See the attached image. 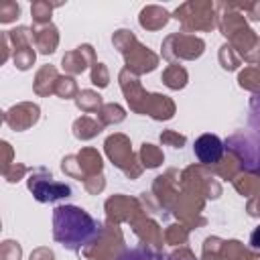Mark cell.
<instances>
[{
    "label": "cell",
    "instance_id": "6da1fadb",
    "mask_svg": "<svg viewBox=\"0 0 260 260\" xmlns=\"http://www.w3.org/2000/svg\"><path fill=\"white\" fill-rule=\"evenodd\" d=\"M98 232L93 219L77 207L55 209V238L69 248H77L91 240Z\"/></svg>",
    "mask_w": 260,
    "mask_h": 260
},
{
    "label": "cell",
    "instance_id": "7a4b0ae2",
    "mask_svg": "<svg viewBox=\"0 0 260 260\" xmlns=\"http://www.w3.org/2000/svg\"><path fill=\"white\" fill-rule=\"evenodd\" d=\"M193 148H195L197 158L201 162H207V165L217 162L221 158V154H223V144H221V140L215 134H203V136H199L195 140V146Z\"/></svg>",
    "mask_w": 260,
    "mask_h": 260
},
{
    "label": "cell",
    "instance_id": "3957f363",
    "mask_svg": "<svg viewBox=\"0 0 260 260\" xmlns=\"http://www.w3.org/2000/svg\"><path fill=\"white\" fill-rule=\"evenodd\" d=\"M252 244H254V246H260V230H256V232L252 234Z\"/></svg>",
    "mask_w": 260,
    "mask_h": 260
}]
</instances>
